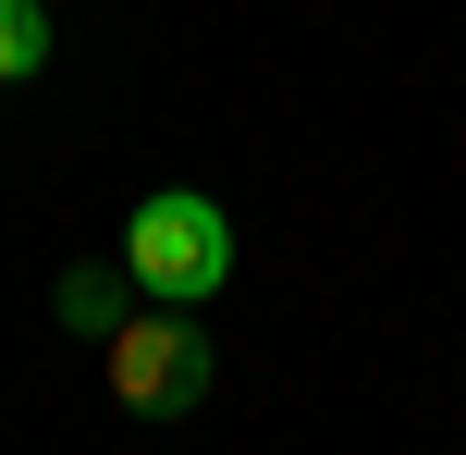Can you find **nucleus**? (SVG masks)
Wrapping results in <instances>:
<instances>
[{
    "instance_id": "2",
    "label": "nucleus",
    "mask_w": 466,
    "mask_h": 455,
    "mask_svg": "<svg viewBox=\"0 0 466 455\" xmlns=\"http://www.w3.org/2000/svg\"><path fill=\"white\" fill-rule=\"evenodd\" d=\"M98 382L136 419H185L197 394H209V333H197L172 295L160 308H123V333H98Z\"/></svg>"
},
{
    "instance_id": "4",
    "label": "nucleus",
    "mask_w": 466,
    "mask_h": 455,
    "mask_svg": "<svg viewBox=\"0 0 466 455\" xmlns=\"http://www.w3.org/2000/svg\"><path fill=\"white\" fill-rule=\"evenodd\" d=\"M49 0H0V87H25V74H49Z\"/></svg>"
},
{
    "instance_id": "3",
    "label": "nucleus",
    "mask_w": 466,
    "mask_h": 455,
    "mask_svg": "<svg viewBox=\"0 0 466 455\" xmlns=\"http://www.w3.org/2000/svg\"><path fill=\"white\" fill-rule=\"evenodd\" d=\"M62 333H86V345H98V333H123V271H98V259H74V271H62Z\"/></svg>"
},
{
    "instance_id": "1",
    "label": "nucleus",
    "mask_w": 466,
    "mask_h": 455,
    "mask_svg": "<svg viewBox=\"0 0 466 455\" xmlns=\"http://www.w3.org/2000/svg\"><path fill=\"white\" fill-rule=\"evenodd\" d=\"M123 271H136L147 295H172V308H209V295L233 284V222H221V197H197V185L136 197V222H123Z\"/></svg>"
}]
</instances>
